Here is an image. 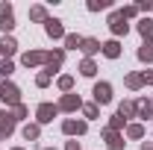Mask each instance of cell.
I'll use <instances>...</instances> for the list:
<instances>
[{
	"mask_svg": "<svg viewBox=\"0 0 153 150\" xmlns=\"http://www.w3.org/2000/svg\"><path fill=\"white\" fill-rule=\"evenodd\" d=\"M15 150H24V147H15Z\"/></svg>",
	"mask_w": 153,
	"mask_h": 150,
	"instance_id": "f35d334b",
	"label": "cell"
},
{
	"mask_svg": "<svg viewBox=\"0 0 153 150\" xmlns=\"http://www.w3.org/2000/svg\"><path fill=\"white\" fill-rule=\"evenodd\" d=\"M15 132V115L0 109V138H9Z\"/></svg>",
	"mask_w": 153,
	"mask_h": 150,
	"instance_id": "5b68a950",
	"label": "cell"
},
{
	"mask_svg": "<svg viewBox=\"0 0 153 150\" xmlns=\"http://www.w3.org/2000/svg\"><path fill=\"white\" fill-rule=\"evenodd\" d=\"M27 68H36V65H41V62H47V53L44 50H30V53H24V59H21Z\"/></svg>",
	"mask_w": 153,
	"mask_h": 150,
	"instance_id": "30bf717a",
	"label": "cell"
},
{
	"mask_svg": "<svg viewBox=\"0 0 153 150\" xmlns=\"http://www.w3.org/2000/svg\"><path fill=\"white\" fill-rule=\"evenodd\" d=\"M0 100L3 103H9V106H18L21 103V88L15 85V82H0Z\"/></svg>",
	"mask_w": 153,
	"mask_h": 150,
	"instance_id": "6da1fadb",
	"label": "cell"
},
{
	"mask_svg": "<svg viewBox=\"0 0 153 150\" xmlns=\"http://www.w3.org/2000/svg\"><path fill=\"white\" fill-rule=\"evenodd\" d=\"M121 127H124V118H121V115H112V121H109V130H121Z\"/></svg>",
	"mask_w": 153,
	"mask_h": 150,
	"instance_id": "f546056e",
	"label": "cell"
},
{
	"mask_svg": "<svg viewBox=\"0 0 153 150\" xmlns=\"http://www.w3.org/2000/svg\"><path fill=\"white\" fill-rule=\"evenodd\" d=\"M12 15V3H0V18H9Z\"/></svg>",
	"mask_w": 153,
	"mask_h": 150,
	"instance_id": "836d02e7",
	"label": "cell"
},
{
	"mask_svg": "<svg viewBox=\"0 0 153 150\" xmlns=\"http://www.w3.org/2000/svg\"><path fill=\"white\" fill-rule=\"evenodd\" d=\"M44 33H47L50 38H65V27H62V21L47 18V21H44Z\"/></svg>",
	"mask_w": 153,
	"mask_h": 150,
	"instance_id": "9c48e42d",
	"label": "cell"
},
{
	"mask_svg": "<svg viewBox=\"0 0 153 150\" xmlns=\"http://www.w3.org/2000/svg\"><path fill=\"white\" fill-rule=\"evenodd\" d=\"M79 50H82L85 56L91 59V56L97 53V50H100V41H97V38H82V44H79Z\"/></svg>",
	"mask_w": 153,
	"mask_h": 150,
	"instance_id": "9a60e30c",
	"label": "cell"
},
{
	"mask_svg": "<svg viewBox=\"0 0 153 150\" xmlns=\"http://www.w3.org/2000/svg\"><path fill=\"white\" fill-rule=\"evenodd\" d=\"M30 18L33 21H47V9H44V6H33V9H30Z\"/></svg>",
	"mask_w": 153,
	"mask_h": 150,
	"instance_id": "44dd1931",
	"label": "cell"
},
{
	"mask_svg": "<svg viewBox=\"0 0 153 150\" xmlns=\"http://www.w3.org/2000/svg\"><path fill=\"white\" fill-rule=\"evenodd\" d=\"M118 115H121L124 121H127V118H135V115H138V109H135V100H124V103L118 106Z\"/></svg>",
	"mask_w": 153,
	"mask_h": 150,
	"instance_id": "4fadbf2b",
	"label": "cell"
},
{
	"mask_svg": "<svg viewBox=\"0 0 153 150\" xmlns=\"http://www.w3.org/2000/svg\"><path fill=\"white\" fill-rule=\"evenodd\" d=\"M15 50H18V44H15V38H12V36H3V38H0V56H12Z\"/></svg>",
	"mask_w": 153,
	"mask_h": 150,
	"instance_id": "5bb4252c",
	"label": "cell"
},
{
	"mask_svg": "<svg viewBox=\"0 0 153 150\" xmlns=\"http://www.w3.org/2000/svg\"><path fill=\"white\" fill-rule=\"evenodd\" d=\"M44 150H53V147H44Z\"/></svg>",
	"mask_w": 153,
	"mask_h": 150,
	"instance_id": "74e56055",
	"label": "cell"
},
{
	"mask_svg": "<svg viewBox=\"0 0 153 150\" xmlns=\"http://www.w3.org/2000/svg\"><path fill=\"white\" fill-rule=\"evenodd\" d=\"M82 112H85V118H97V103H85Z\"/></svg>",
	"mask_w": 153,
	"mask_h": 150,
	"instance_id": "4dcf8cb0",
	"label": "cell"
},
{
	"mask_svg": "<svg viewBox=\"0 0 153 150\" xmlns=\"http://www.w3.org/2000/svg\"><path fill=\"white\" fill-rule=\"evenodd\" d=\"M100 53L109 56V59H118V56H121V44H118V38H109L106 44H100Z\"/></svg>",
	"mask_w": 153,
	"mask_h": 150,
	"instance_id": "7c38bea8",
	"label": "cell"
},
{
	"mask_svg": "<svg viewBox=\"0 0 153 150\" xmlns=\"http://www.w3.org/2000/svg\"><path fill=\"white\" fill-rule=\"evenodd\" d=\"M109 30H112V36H127L130 33V24H127V18L121 12H112L109 15Z\"/></svg>",
	"mask_w": 153,
	"mask_h": 150,
	"instance_id": "7a4b0ae2",
	"label": "cell"
},
{
	"mask_svg": "<svg viewBox=\"0 0 153 150\" xmlns=\"http://www.w3.org/2000/svg\"><path fill=\"white\" fill-rule=\"evenodd\" d=\"M85 130H88L85 121H65L62 124V132L65 135H85Z\"/></svg>",
	"mask_w": 153,
	"mask_h": 150,
	"instance_id": "ba28073f",
	"label": "cell"
},
{
	"mask_svg": "<svg viewBox=\"0 0 153 150\" xmlns=\"http://www.w3.org/2000/svg\"><path fill=\"white\" fill-rule=\"evenodd\" d=\"M109 6V0H88V9L91 12H97V9H106Z\"/></svg>",
	"mask_w": 153,
	"mask_h": 150,
	"instance_id": "f1b7e54d",
	"label": "cell"
},
{
	"mask_svg": "<svg viewBox=\"0 0 153 150\" xmlns=\"http://www.w3.org/2000/svg\"><path fill=\"white\" fill-rule=\"evenodd\" d=\"M144 82H153V71H144Z\"/></svg>",
	"mask_w": 153,
	"mask_h": 150,
	"instance_id": "d590c367",
	"label": "cell"
},
{
	"mask_svg": "<svg viewBox=\"0 0 153 150\" xmlns=\"http://www.w3.org/2000/svg\"><path fill=\"white\" fill-rule=\"evenodd\" d=\"M127 135H130V138H141V135H144V127H141V124H130V127H127Z\"/></svg>",
	"mask_w": 153,
	"mask_h": 150,
	"instance_id": "7402d4cb",
	"label": "cell"
},
{
	"mask_svg": "<svg viewBox=\"0 0 153 150\" xmlns=\"http://www.w3.org/2000/svg\"><path fill=\"white\" fill-rule=\"evenodd\" d=\"M79 106H82L79 94H65V97H62V100L56 103V109H59V112H76Z\"/></svg>",
	"mask_w": 153,
	"mask_h": 150,
	"instance_id": "277c9868",
	"label": "cell"
},
{
	"mask_svg": "<svg viewBox=\"0 0 153 150\" xmlns=\"http://www.w3.org/2000/svg\"><path fill=\"white\" fill-rule=\"evenodd\" d=\"M141 85H144V74H127V88L138 91Z\"/></svg>",
	"mask_w": 153,
	"mask_h": 150,
	"instance_id": "e0dca14e",
	"label": "cell"
},
{
	"mask_svg": "<svg viewBox=\"0 0 153 150\" xmlns=\"http://www.w3.org/2000/svg\"><path fill=\"white\" fill-rule=\"evenodd\" d=\"M12 71H15V65H12L9 59H3V62H0V74H3V76H9Z\"/></svg>",
	"mask_w": 153,
	"mask_h": 150,
	"instance_id": "83f0119b",
	"label": "cell"
},
{
	"mask_svg": "<svg viewBox=\"0 0 153 150\" xmlns=\"http://www.w3.org/2000/svg\"><path fill=\"white\" fill-rule=\"evenodd\" d=\"M47 82H50V74H47V71H44V74H38V76H36V85H38V88H44Z\"/></svg>",
	"mask_w": 153,
	"mask_h": 150,
	"instance_id": "1f68e13d",
	"label": "cell"
},
{
	"mask_svg": "<svg viewBox=\"0 0 153 150\" xmlns=\"http://www.w3.org/2000/svg\"><path fill=\"white\" fill-rule=\"evenodd\" d=\"M141 150H153V141H144V144H141Z\"/></svg>",
	"mask_w": 153,
	"mask_h": 150,
	"instance_id": "8d00e7d4",
	"label": "cell"
},
{
	"mask_svg": "<svg viewBox=\"0 0 153 150\" xmlns=\"http://www.w3.org/2000/svg\"><path fill=\"white\" fill-rule=\"evenodd\" d=\"M138 59H141V62H153V47L141 44V50H138Z\"/></svg>",
	"mask_w": 153,
	"mask_h": 150,
	"instance_id": "603a6c76",
	"label": "cell"
},
{
	"mask_svg": "<svg viewBox=\"0 0 153 150\" xmlns=\"http://www.w3.org/2000/svg\"><path fill=\"white\" fill-rule=\"evenodd\" d=\"M103 141L109 144V150H124V144H127V141H124V135H118V132L109 130V127L103 130Z\"/></svg>",
	"mask_w": 153,
	"mask_h": 150,
	"instance_id": "52a82bcc",
	"label": "cell"
},
{
	"mask_svg": "<svg viewBox=\"0 0 153 150\" xmlns=\"http://www.w3.org/2000/svg\"><path fill=\"white\" fill-rule=\"evenodd\" d=\"M138 33H141L144 38H150L153 36V21L150 18H141V21H138Z\"/></svg>",
	"mask_w": 153,
	"mask_h": 150,
	"instance_id": "d6986e66",
	"label": "cell"
},
{
	"mask_svg": "<svg viewBox=\"0 0 153 150\" xmlns=\"http://www.w3.org/2000/svg\"><path fill=\"white\" fill-rule=\"evenodd\" d=\"M121 15H124V18H133V15H138V6H124Z\"/></svg>",
	"mask_w": 153,
	"mask_h": 150,
	"instance_id": "d6a6232c",
	"label": "cell"
},
{
	"mask_svg": "<svg viewBox=\"0 0 153 150\" xmlns=\"http://www.w3.org/2000/svg\"><path fill=\"white\" fill-rule=\"evenodd\" d=\"M91 94H94V103H97V106H106V103L112 100V85H109V82H97Z\"/></svg>",
	"mask_w": 153,
	"mask_h": 150,
	"instance_id": "3957f363",
	"label": "cell"
},
{
	"mask_svg": "<svg viewBox=\"0 0 153 150\" xmlns=\"http://www.w3.org/2000/svg\"><path fill=\"white\" fill-rule=\"evenodd\" d=\"M65 150H79V144H76V141H68V144H65Z\"/></svg>",
	"mask_w": 153,
	"mask_h": 150,
	"instance_id": "e575fe53",
	"label": "cell"
},
{
	"mask_svg": "<svg viewBox=\"0 0 153 150\" xmlns=\"http://www.w3.org/2000/svg\"><path fill=\"white\" fill-rule=\"evenodd\" d=\"M38 135H41L38 124H27V127H24V138H27V141H36Z\"/></svg>",
	"mask_w": 153,
	"mask_h": 150,
	"instance_id": "ffe728a7",
	"label": "cell"
},
{
	"mask_svg": "<svg viewBox=\"0 0 153 150\" xmlns=\"http://www.w3.org/2000/svg\"><path fill=\"white\" fill-rule=\"evenodd\" d=\"M56 115H59V109L53 106V103H41V106H38V112H36V118H38V124H50Z\"/></svg>",
	"mask_w": 153,
	"mask_h": 150,
	"instance_id": "8992f818",
	"label": "cell"
},
{
	"mask_svg": "<svg viewBox=\"0 0 153 150\" xmlns=\"http://www.w3.org/2000/svg\"><path fill=\"white\" fill-rule=\"evenodd\" d=\"M59 88H62V91H71V88H74V76H59Z\"/></svg>",
	"mask_w": 153,
	"mask_h": 150,
	"instance_id": "cb8c5ba5",
	"label": "cell"
},
{
	"mask_svg": "<svg viewBox=\"0 0 153 150\" xmlns=\"http://www.w3.org/2000/svg\"><path fill=\"white\" fill-rule=\"evenodd\" d=\"M135 109H138V118H153V103L150 100H135Z\"/></svg>",
	"mask_w": 153,
	"mask_h": 150,
	"instance_id": "2e32d148",
	"label": "cell"
},
{
	"mask_svg": "<svg viewBox=\"0 0 153 150\" xmlns=\"http://www.w3.org/2000/svg\"><path fill=\"white\" fill-rule=\"evenodd\" d=\"M0 30H3V33H12V30H15V21H12V15H9V18H0Z\"/></svg>",
	"mask_w": 153,
	"mask_h": 150,
	"instance_id": "484cf974",
	"label": "cell"
},
{
	"mask_svg": "<svg viewBox=\"0 0 153 150\" xmlns=\"http://www.w3.org/2000/svg\"><path fill=\"white\" fill-rule=\"evenodd\" d=\"M150 103H153V100H150Z\"/></svg>",
	"mask_w": 153,
	"mask_h": 150,
	"instance_id": "ab89813d",
	"label": "cell"
},
{
	"mask_svg": "<svg viewBox=\"0 0 153 150\" xmlns=\"http://www.w3.org/2000/svg\"><path fill=\"white\" fill-rule=\"evenodd\" d=\"M62 59H65V50H53V53H47V74H50V76L59 71Z\"/></svg>",
	"mask_w": 153,
	"mask_h": 150,
	"instance_id": "8fae6325",
	"label": "cell"
},
{
	"mask_svg": "<svg viewBox=\"0 0 153 150\" xmlns=\"http://www.w3.org/2000/svg\"><path fill=\"white\" fill-rule=\"evenodd\" d=\"M79 44H82V38H79V36H74V33L65 36V47H79Z\"/></svg>",
	"mask_w": 153,
	"mask_h": 150,
	"instance_id": "d4e9b609",
	"label": "cell"
},
{
	"mask_svg": "<svg viewBox=\"0 0 153 150\" xmlns=\"http://www.w3.org/2000/svg\"><path fill=\"white\" fill-rule=\"evenodd\" d=\"M79 74H82V76H94V74H97V65L91 62V59H82V65H79Z\"/></svg>",
	"mask_w": 153,
	"mask_h": 150,
	"instance_id": "ac0fdd59",
	"label": "cell"
},
{
	"mask_svg": "<svg viewBox=\"0 0 153 150\" xmlns=\"http://www.w3.org/2000/svg\"><path fill=\"white\" fill-rule=\"evenodd\" d=\"M15 121H21V118H27V115H30V109H27V106H24V103H18V106H15Z\"/></svg>",
	"mask_w": 153,
	"mask_h": 150,
	"instance_id": "4316f807",
	"label": "cell"
}]
</instances>
